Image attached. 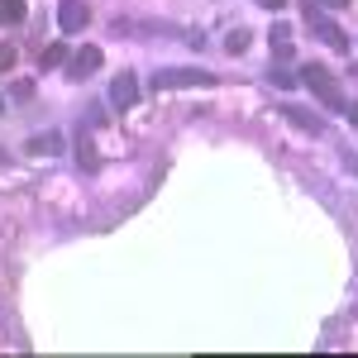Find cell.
I'll list each match as a JSON object with an SVG mask.
<instances>
[{"instance_id":"obj_15","label":"cell","mask_w":358,"mask_h":358,"mask_svg":"<svg viewBox=\"0 0 358 358\" xmlns=\"http://www.w3.org/2000/svg\"><path fill=\"white\" fill-rule=\"evenodd\" d=\"M10 5H15V15H20V20H24V0H10Z\"/></svg>"},{"instance_id":"obj_5","label":"cell","mask_w":358,"mask_h":358,"mask_svg":"<svg viewBox=\"0 0 358 358\" xmlns=\"http://www.w3.org/2000/svg\"><path fill=\"white\" fill-rule=\"evenodd\" d=\"M57 24L67 29V34H82L91 24V10H86V0H62L57 5Z\"/></svg>"},{"instance_id":"obj_3","label":"cell","mask_w":358,"mask_h":358,"mask_svg":"<svg viewBox=\"0 0 358 358\" xmlns=\"http://www.w3.org/2000/svg\"><path fill=\"white\" fill-rule=\"evenodd\" d=\"M138 96H143V91H138V77H134V72H120V77L110 82V106H115V110L138 106Z\"/></svg>"},{"instance_id":"obj_6","label":"cell","mask_w":358,"mask_h":358,"mask_svg":"<svg viewBox=\"0 0 358 358\" xmlns=\"http://www.w3.org/2000/svg\"><path fill=\"white\" fill-rule=\"evenodd\" d=\"M310 29H315V38H320V43H330L334 53H349V34L334 24V20H320V15H315V20H310Z\"/></svg>"},{"instance_id":"obj_13","label":"cell","mask_w":358,"mask_h":358,"mask_svg":"<svg viewBox=\"0 0 358 358\" xmlns=\"http://www.w3.org/2000/svg\"><path fill=\"white\" fill-rule=\"evenodd\" d=\"M344 115H349V120L358 124V101H344Z\"/></svg>"},{"instance_id":"obj_9","label":"cell","mask_w":358,"mask_h":358,"mask_svg":"<svg viewBox=\"0 0 358 358\" xmlns=\"http://www.w3.org/2000/svg\"><path fill=\"white\" fill-rule=\"evenodd\" d=\"M62 143H67L62 134H38L29 138V153H62Z\"/></svg>"},{"instance_id":"obj_14","label":"cell","mask_w":358,"mask_h":358,"mask_svg":"<svg viewBox=\"0 0 358 358\" xmlns=\"http://www.w3.org/2000/svg\"><path fill=\"white\" fill-rule=\"evenodd\" d=\"M258 5H263V10H282L287 0H258Z\"/></svg>"},{"instance_id":"obj_12","label":"cell","mask_w":358,"mask_h":358,"mask_svg":"<svg viewBox=\"0 0 358 358\" xmlns=\"http://www.w3.org/2000/svg\"><path fill=\"white\" fill-rule=\"evenodd\" d=\"M0 24H20V15H15V5H10V0H0Z\"/></svg>"},{"instance_id":"obj_1","label":"cell","mask_w":358,"mask_h":358,"mask_svg":"<svg viewBox=\"0 0 358 358\" xmlns=\"http://www.w3.org/2000/svg\"><path fill=\"white\" fill-rule=\"evenodd\" d=\"M182 86H215V72H206V67H163V72H153V91H182Z\"/></svg>"},{"instance_id":"obj_7","label":"cell","mask_w":358,"mask_h":358,"mask_svg":"<svg viewBox=\"0 0 358 358\" xmlns=\"http://www.w3.org/2000/svg\"><path fill=\"white\" fill-rule=\"evenodd\" d=\"M282 120H287V124H296L301 134H320V129H325V124H320V115H310L306 106H282Z\"/></svg>"},{"instance_id":"obj_16","label":"cell","mask_w":358,"mask_h":358,"mask_svg":"<svg viewBox=\"0 0 358 358\" xmlns=\"http://www.w3.org/2000/svg\"><path fill=\"white\" fill-rule=\"evenodd\" d=\"M0 115H5V96H0Z\"/></svg>"},{"instance_id":"obj_11","label":"cell","mask_w":358,"mask_h":358,"mask_svg":"<svg viewBox=\"0 0 358 358\" xmlns=\"http://www.w3.org/2000/svg\"><path fill=\"white\" fill-rule=\"evenodd\" d=\"M15 67V43H0V72H10Z\"/></svg>"},{"instance_id":"obj_4","label":"cell","mask_w":358,"mask_h":358,"mask_svg":"<svg viewBox=\"0 0 358 358\" xmlns=\"http://www.w3.org/2000/svg\"><path fill=\"white\" fill-rule=\"evenodd\" d=\"M101 62H106V53H101V48H77V53H72V62H67V77H72V82H86L91 72H101Z\"/></svg>"},{"instance_id":"obj_8","label":"cell","mask_w":358,"mask_h":358,"mask_svg":"<svg viewBox=\"0 0 358 358\" xmlns=\"http://www.w3.org/2000/svg\"><path fill=\"white\" fill-rule=\"evenodd\" d=\"M67 62H72V48H67V43H48V48L38 53V67H43V72H53V67H67Z\"/></svg>"},{"instance_id":"obj_2","label":"cell","mask_w":358,"mask_h":358,"mask_svg":"<svg viewBox=\"0 0 358 358\" xmlns=\"http://www.w3.org/2000/svg\"><path fill=\"white\" fill-rule=\"evenodd\" d=\"M301 86H310L330 110H344V96H339V86H334V72L330 67H320V62H306L301 67Z\"/></svg>"},{"instance_id":"obj_10","label":"cell","mask_w":358,"mask_h":358,"mask_svg":"<svg viewBox=\"0 0 358 358\" xmlns=\"http://www.w3.org/2000/svg\"><path fill=\"white\" fill-rule=\"evenodd\" d=\"M224 48H229V53H244L248 48V29H234V34L224 38Z\"/></svg>"}]
</instances>
